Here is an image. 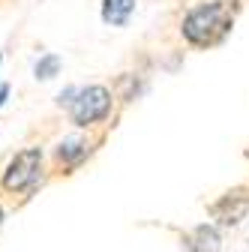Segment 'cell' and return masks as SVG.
<instances>
[{
  "instance_id": "6da1fadb",
  "label": "cell",
  "mask_w": 249,
  "mask_h": 252,
  "mask_svg": "<svg viewBox=\"0 0 249 252\" xmlns=\"http://www.w3.org/2000/svg\"><path fill=\"white\" fill-rule=\"evenodd\" d=\"M231 9L225 3H204L198 9H192L183 18V36L192 45L204 48V45H216L228 30H231Z\"/></svg>"
},
{
  "instance_id": "7a4b0ae2",
  "label": "cell",
  "mask_w": 249,
  "mask_h": 252,
  "mask_svg": "<svg viewBox=\"0 0 249 252\" xmlns=\"http://www.w3.org/2000/svg\"><path fill=\"white\" fill-rule=\"evenodd\" d=\"M111 108V93L102 87V84H90V87H81L75 90V99H72V120L78 126H87V123H96L108 114Z\"/></svg>"
},
{
  "instance_id": "3957f363",
  "label": "cell",
  "mask_w": 249,
  "mask_h": 252,
  "mask_svg": "<svg viewBox=\"0 0 249 252\" xmlns=\"http://www.w3.org/2000/svg\"><path fill=\"white\" fill-rule=\"evenodd\" d=\"M39 162H42V153L39 147H30L12 156V162L3 171V186L9 192H24L39 180Z\"/></svg>"
},
{
  "instance_id": "277c9868",
  "label": "cell",
  "mask_w": 249,
  "mask_h": 252,
  "mask_svg": "<svg viewBox=\"0 0 249 252\" xmlns=\"http://www.w3.org/2000/svg\"><path fill=\"white\" fill-rule=\"evenodd\" d=\"M246 210H249V198L243 192H228L219 204H213V216L219 219L222 225H237L246 216Z\"/></svg>"
},
{
  "instance_id": "5b68a950",
  "label": "cell",
  "mask_w": 249,
  "mask_h": 252,
  "mask_svg": "<svg viewBox=\"0 0 249 252\" xmlns=\"http://www.w3.org/2000/svg\"><path fill=\"white\" fill-rule=\"evenodd\" d=\"M135 12V0H102V21L123 27Z\"/></svg>"
},
{
  "instance_id": "8992f818",
  "label": "cell",
  "mask_w": 249,
  "mask_h": 252,
  "mask_svg": "<svg viewBox=\"0 0 249 252\" xmlns=\"http://www.w3.org/2000/svg\"><path fill=\"white\" fill-rule=\"evenodd\" d=\"M219 249V234L210 225H201L192 231V240H189V252H216Z\"/></svg>"
},
{
  "instance_id": "52a82bcc",
  "label": "cell",
  "mask_w": 249,
  "mask_h": 252,
  "mask_svg": "<svg viewBox=\"0 0 249 252\" xmlns=\"http://www.w3.org/2000/svg\"><path fill=\"white\" fill-rule=\"evenodd\" d=\"M60 66V57L57 54H45L39 63H36V78H51Z\"/></svg>"
},
{
  "instance_id": "ba28073f",
  "label": "cell",
  "mask_w": 249,
  "mask_h": 252,
  "mask_svg": "<svg viewBox=\"0 0 249 252\" xmlns=\"http://www.w3.org/2000/svg\"><path fill=\"white\" fill-rule=\"evenodd\" d=\"M84 153H87V147L81 141H66V144H60V150H57L60 159H78V156H84Z\"/></svg>"
},
{
  "instance_id": "9c48e42d",
  "label": "cell",
  "mask_w": 249,
  "mask_h": 252,
  "mask_svg": "<svg viewBox=\"0 0 249 252\" xmlns=\"http://www.w3.org/2000/svg\"><path fill=\"white\" fill-rule=\"evenodd\" d=\"M6 93H9V87H6V84H0V105H3V99H6Z\"/></svg>"
},
{
  "instance_id": "30bf717a",
  "label": "cell",
  "mask_w": 249,
  "mask_h": 252,
  "mask_svg": "<svg viewBox=\"0 0 249 252\" xmlns=\"http://www.w3.org/2000/svg\"><path fill=\"white\" fill-rule=\"evenodd\" d=\"M0 216H3V213H0Z\"/></svg>"
}]
</instances>
